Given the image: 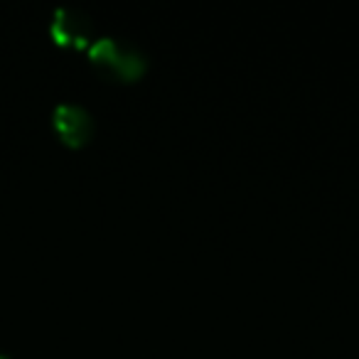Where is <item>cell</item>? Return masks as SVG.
<instances>
[{
    "mask_svg": "<svg viewBox=\"0 0 359 359\" xmlns=\"http://www.w3.org/2000/svg\"><path fill=\"white\" fill-rule=\"evenodd\" d=\"M0 359H11V354H8V352H3V349H0Z\"/></svg>",
    "mask_w": 359,
    "mask_h": 359,
    "instance_id": "obj_4",
    "label": "cell"
},
{
    "mask_svg": "<svg viewBox=\"0 0 359 359\" xmlns=\"http://www.w3.org/2000/svg\"><path fill=\"white\" fill-rule=\"evenodd\" d=\"M50 32L55 42L65 47H91L94 42V20L76 6H60L52 15Z\"/></svg>",
    "mask_w": 359,
    "mask_h": 359,
    "instance_id": "obj_2",
    "label": "cell"
},
{
    "mask_svg": "<svg viewBox=\"0 0 359 359\" xmlns=\"http://www.w3.org/2000/svg\"><path fill=\"white\" fill-rule=\"evenodd\" d=\"M89 60L104 76L118 81H135L148 69L145 55L133 42L118 40V37H99L91 42Z\"/></svg>",
    "mask_w": 359,
    "mask_h": 359,
    "instance_id": "obj_1",
    "label": "cell"
},
{
    "mask_svg": "<svg viewBox=\"0 0 359 359\" xmlns=\"http://www.w3.org/2000/svg\"><path fill=\"white\" fill-rule=\"evenodd\" d=\"M52 123H55L60 138L72 148L89 143L91 135H94V118L79 104H60L52 114Z\"/></svg>",
    "mask_w": 359,
    "mask_h": 359,
    "instance_id": "obj_3",
    "label": "cell"
}]
</instances>
